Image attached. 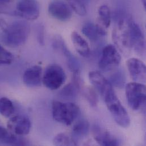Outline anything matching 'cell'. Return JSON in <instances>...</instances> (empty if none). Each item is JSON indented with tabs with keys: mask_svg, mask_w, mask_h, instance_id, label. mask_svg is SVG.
Masks as SVG:
<instances>
[{
	"mask_svg": "<svg viewBox=\"0 0 146 146\" xmlns=\"http://www.w3.org/2000/svg\"><path fill=\"white\" fill-rule=\"evenodd\" d=\"M0 24L2 29L1 39L4 44L15 48L26 43L30 32V25L26 21H15L10 24L0 22Z\"/></svg>",
	"mask_w": 146,
	"mask_h": 146,
	"instance_id": "1",
	"label": "cell"
},
{
	"mask_svg": "<svg viewBox=\"0 0 146 146\" xmlns=\"http://www.w3.org/2000/svg\"><path fill=\"white\" fill-rule=\"evenodd\" d=\"M52 111L54 119L58 122L70 126L80 114L78 106L73 102L53 101Z\"/></svg>",
	"mask_w": 146,
	"mask_h": 146,
	"instance_id": "2",
	"label": "cell"
},
{
	"mask_svg": "<svg viewBox=\"0 0 146 146\" xmlns=\"http://www.w3.org/2000/svg\"><path fill=\"white\" fill-rule=\"evenodd\" d=\"M103 99L116 123L123 128H127L131 122L130 116L114 91L113 90L107 94Z\"/></svg>",
	"mask_w": 146,
	"mask_h": 146,
	"instance_id": "3",
	"label": "cell"
},
{
	"mask_svg": "<svg viewBox=\"0 0 146 146\" xmlns=\"http://www.w3.org/2000/svg\"><path fill=\"white\" fill-rule=\"evenodd\" d=\"M126 96L128 104L133 110L143 109L146 105V85L137 82L127 84L126 86Z\"/></svg>",
	"mask_w": 146,
	"mask_h": 146,
	"instance_id": "4",
	"label": "cell"
},
{
	"mask_svg": "<svg viewBox=\"0 0 146 146\" xmlns=\"http://www.w3.org/2000/svg\"><path fill=\"white\" fill-rule=\"evenodd\" d=\"M66 80V74L63 69L58 64L48 66L43 74L42 82L48 89L54 90L62 86Z\"/></svg>",
	"mask_w": 146,
	"mask_h": 146,
	"instance_id": "5",
	"label": "cell"
},
{
	"mask_svg": "<svg viewBox=\"0 0 146 146\" xmlns=\"http://www.w3.org/2000/svg\"><path fill=\"white\" fill-rule=\"evenodd\" d=\"M52 46L56 51L60 52L66 58L67 66L74 74H78L81 70V63L67 48L64 40L60 36H55L52 40Z\"/></svg>",
	"mask_w": 146,
	"mask_h": 146,
	"instance_id": "6",
	"label": "cell"
},
{
	"mask_svg": "<svg viewBox=\"0 0 146 146\" xmlns=\"http://www.w3.org/2000/svg\"><path fill=\"white\" fill-rule=\"evenodd\" d=\"M121 61V56L117 48L113 44H108L102 50L98 65L102 71L108 72L117 68Z\"/></svg>",
	"mask_w": 146,
	"mask_h": 146,
	"instance_id": "7",
	"label": "cell"
},
{
	"mask_svg": "<svg viewBox=\"0 0 146 146\" xmlns=\"http://www.w3.org/2000/svg\"><path fill=\"white\" fill-rule=\"evenodd\" d=\"M127 22L131 48H133L139 55H145L146 52L145 39L140 26L131 18L127 19Z\"/></svg>",
	"mask_w": 146,
	"mask_h": 146,
	"instance_id": "8",
	"label": "cell"
},
{
	"mask_svg": "<svg viewBox=\"0 0 146 146\" xmlns=\"http://www.w3.org/2000/svg\"><path fill=\"white\" fill-rule=\"evenodd\" d=\"M113 39L119 48L123 52H127L131 48L127 20L120 19L113 31Z\"/></svg>",
	"mask_w": 146,
	"mask_h": 146,
	"instance_id": "9",
	"label": "cell"
},
{
	"mask_svg": "<svg viewBox=\"0 0 146 146\" xmlns=\"http://www.w3.org/2000/svg\"><path fill=\"white\" fill-rule=\"evenodd\" d=\"M14 13L27 20H35L40 14L39 4L37 0H17Z\"/></svg>",
	"mask_w": 146,
	"mask_h": 146,
	"instance_id": "10",
	"label": "cell"
},
{
	"mask_svg": "<svg viewBox=\"0 0 146 146\" xmlns=\"http://www.w3.org/2000/svg\"><path fill=\"white\" fill-rule=\"evenodd\" d=\"M49 14L60 21H67L72 15V11L67 3L62 0L52 1L48 8Z\"/></svg>",
	"mask_w": 146,
	"mask_h": 146,
	"instance_id": "11",
	"label": "cell"
},
{
	"mask_svg": "<svg viewBox=\"0 0 146 146\" xmlns=\"http://www.w3.org/2000/svg\"><path fill=\"white\" fill-rule=\"evenodd\" d=\"M7 127L14 135L23 137L29 134L31 122L30 119L25 115H15L9 120Z\"/></svg>",
	"mask_w": 146,
	"mask_h": 146,
	"instance_id": "12",
	"label": "cell"
},
{
	"mask_svg": "<svg viewBox=\"0 0 146 146\" xmlns=\"http://www.w3.org/2000/svg\"><path fill=\"white\" fill-rule=\"evenodd\" d=\"M130 74L134 82L144 84L146 82V67L145 63L139 59L131 58L127 62Z\"/></svg>",
	"mask_w": 146,
	"mask_h": 146,
	"instance_id": "13",
	"label": "cell"
},
{
	"mask_svg": "<svg viewBox=\"0 0 146 146\" xmlns=\"http://www.w3.org/2000/svg\"><path fill=\"white\" fill-rule=\"evenodd\" d=\"M89 78L96 90L101 94L102 98L114 90L110 81L100 72L92 71L89 72Z\"/></svg>",
	"mask_w": 146,
	"mask_h": 146,
	"instance_id": "14",
	"label": "cell"
},
{
	"mask_svg": "<svg viewBox=\"0 0 146 146\" xmlns=\"http://www.w3.org/2000/svg\"><path fill=\"white\" fill-rule=\"evenodd\" d=\"M92 133L97 143L103 146H117L119 145L118 139L105 129L95 125L92 128Z\"/></svg>",
	"mask_w": 146,
	"mask_h": 146,
	"instance_id": "15",
	"label": "cell"
},
{
	"mask_svg": "<svg viewBox=\"0 0 146 146\" xmlns=\"http://www.w3.org/2000/svg\"><path fill=\"white\" fill-rule=\"evenodd\" d=\"M24 84L29 87L40 86L42 82V68L39 66H33L26 70L23 75Z\"/></svg>",
	"mask_w": 146,
	"mask_h": 146,
	"instance_id": "16",
	"label": "cell"
},
{
	"mask_svg": "<svg viewBox=\"0 0 146 146\" xmlns=\"http://www.w3.org/2000/svg\"><path fill=\"white\" fill-rule=\"evenodd\" d=\"M105 29L101 25H94L92 22H87L83 26L82 33L90 41L96 42L100 38L106 35Z\"/></svg>",
	"mask_w": 146,
	"mask_h": 146,
	"instance_id": "17",
	"label": "cell"
},
{
	"mask_svg": "<svg viewBox=\"0 0 146 146\" xmlns=\"http://www.w3.org/2000/svg\"><path fill=\"white\" fill-rule=\"evenodd\" d=\"M0 143L15 146H26L29 143L26 139L9 132L5 127L0 126Z\"/></svg>",
	"mask_w": 146,
	"mask_h": 146,
	"instance_id": "18",
	"label": "cell"
},
{
	"mask_svg": "<svg viewBox=\"0 0 146 146\" xmlns=\"http://www.w3.org/2000/svg\"><path fill=\"white\" fill-rule=\"evenodd\" d=\"M71 40L74 48L81 56L84 58L90 56V49L89 44L81 35L73 31L71 34Z\"/></svg>",
	"mask_w": 146,
	"mask_h": 146,
	"instance_id": "19",
	"label": "cell"
},
{
	"mask_svg": "<svg viewBox=\"0 0 146 146\" xmlns=\"http://www.w3.org/2000/svg\"><path fill=\"white\" fill-rule=\"evenodd\" d=\"M89 130L90 125L89 122L85 119L80 120L73 126L72 137L76 142L86 137L89 132Z\"/></svg>",
	"mask_w": 146,
	"mask_h": 146,
	"instance_id": "20",
	"label": "cell"
},
{
	"mask_svg": "<svg viewBox=\"0 0 146 146\" xmlns=\"http://www.w3.org/2000/svg\"><path fill=\"white\" fill-rule=\"evenodd\" d=\"M79 88L74 83H70L64 86L59 92V96L67 101H73L77 98Z\"/></svg>",
	"mask_w": 146,
	"mask_h": 146,
	"instance_id": "21",
	"label": "cell"
},
{
	"mask_svg": "<svg viewBox=\"0 0 146 146\" xmlns=\"http://www.w3.org/2000/svg\"><path fill=\"white\" fill-rule=\"evenodd\" d=\"M100 23L105 29L108 28L111 23V12L110 8L106 5L100 6L98 10Z\"/></svg>",
	"mask_w": 146,
	"mask_h": 146,
	"instance_id": "22",
	"label": "cell"
},
{
	"mask_svg": "<svg viewBox=\"0 0 146 146\" xmlns=\"http://www.w3.org/2000/svg\"><path fill=\"white\" fill-rule=\"evenodd\" d=\"M14 111V106L11 101L6 98L2 97L0 98V114L2 116L9 118Z\"/></svg>",
	"mask_w": 146,
	"mask_h": 146,
	"instance_id": "23",
	"label": "cell"
},
{
	"mask_svg": "<svg viewBox=\"0 0 146 146\" xmlns=\"http://www.w3.org/2000/svg\"><path fill=\"white\" fill-rule=\"evenodd\" d=\"M109 81L112 86L118 88H122L125 86L126 81L125 73L121 70H118L110 76Z\"/></svg>",
	"mask_w": 146,
	"mask_h": 146,
	"instance_id": "24",
	"label": "cell"
},
{
	"mask_svg": "<svg viewBox=\"0 0 146 146\" xmlns=\"http://www.w3.org/2000/svg\"><path fill=\"white\" fill-rule=\"evenodd\" d=\"M54 145L55 146H76L77 143L72 137L64 133H60L55 137Z\"/></svg>",
	"mask_w": 146,
	"mask_h": 146,
	"instance_id": "25",
	"label": "cell"
},
{
	"mask_svg": "<svg viewBox=\"0 0 146 146\" xmlns=\"http://www.w3.org/2000/svg\"><path fill=\"white\" fill-rule=\"evenodd\" d=\"M72 10L80 16H85L86 14V9L82 0H67Z\"/></svg>",
	"mask_w": 146,
	"mask_h": 146,
	"instance_id": "26",
	"label": "cell"
},
{
	"mask_svg": "<svg viewBox=\"0 0 146 146\" xmlns=\"http://www.w3.org/2000/svg\"><path fill=\"white\" fill-rule=\"evenodd\" d=\"M84 96L91 106L96 107L97 106L99 99L96 90L89 86L86 87L84 90Z\"/></svg>",
	"mask_w": 146,
	"mask_h": 146,
	"instance_id": "27",
	"label": "cell"
},
{
	"mask_svg": "<svg viewBox=\"0 0 146 146\" xmlns=\"http://www.w3.org/2000/svg\"><path fill=\"white\" fill-rule=\"evenodd\" d=\"M13 60V54L0 45V66L10 64Z\"/></svg>",
	"mask_w": 146,
	"mask_h": 146,
	"instance_id": "28",
	"label": "cell"
},
{
	"mask_svg": "<svg viewBox=\"0 0 146 146\" xmlns=\"http://www.w3.org/2000/svg\"><path fill=\"white\" fill-rule=\"evenodd\" d=\"M36 39L40 45L44 44V28L43 25L38 24L35 27Z\"/></svg>",
	"mask_w": 146,
	"mask_h": 146,
	"instance_id": "29",
	"label": "cell"
},
{
	"mask_svg": "<svg viewBox=\"0 0 146 146\" xmlns=\"http://www.w3.org/2000/svg\"><path fill=\"white\" fill-rule=\"evenodd\" d=\"M11 0H0V3L3 4V3H7L10 2Z\"/></svg>",
	"mask_w": 146,
	"mask_h": 146,
	"instance_id": "30",
	"label": "cell"
},
{
	"mask_svg": "<svg viewBox=\"0 0 146 146\" xmlns=\"http://www.w3.org/2000/svg\"><path fill=\"white\" fill-rule=\"evenodd\" d=\"M141 1H142V4H143V5L144 8L146 9V0H141Z\"/></svg>",
	"mask_w": 146,
	"mask_h": 146,
	"instance_id": "31",
	"label": "cell"
}]
</instances>
